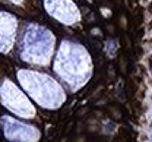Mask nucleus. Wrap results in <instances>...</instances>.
<instances>
[{
	"instance_id": "f257e3e1",
	"label": "nucleus",
	"mask_w": 152,
	"mask_h": 142,
	"mask_svg": "<svg viewBox=\"0 0 152 142\" xmlns=\"http://www.w3.org/2000/svg\"><path fill=\"white\" fill-rule=\"evenodd\" d=\"M18 79L20 85L28 91V94L42 107H58L61 101L60 86L51 78L37 72L19 70Z\"/></svg>"
},
{
	"instance_id": "7ed1b4c3",
	"label": "nucleus",
	"mask_w": 152,
	"mask_h": 142,
	"mask_svg": "<svg viewBox=\"0 0 152 142\" xmlns=\"http://www.w3.org/2000/svg\"><path fill=\"white\" fill-rule=\"evenodd\" d=\"M1 124L4 127V136L12 142H37L39 138V132L35 127L23 124L12 117L3 116Z\"/></svg>"
},
{
	"instance_id": "f03ea898",
	"label": "nucleus",
	"mask_w": 152,
	"mask_h": 142,
	"mask_svg": "<svg viewBox=\"0 0 152 142\" xmlns=\"http://www.w3.org/2000/svg\"><path fill=\"white\" fill-rule=\"evenodd\" d=\"M0 101L20 117H34L35 114V108L29 100L10 81H4L0 85Z\"/></svg>"
},
{
	"instance_id": "20e7f679",
	"label": "nucleus",
	"mask_w": 152,
	"mask_h": 142,
	"mask_svg": "<svg viewBox=\"0 0 152 142\" xmlns=\"http://www.w3.org/2000/svg\"><path fill=\"white\" fill-rule=\"evenodd\" d=\"M48 53H50V42L47 37H41V34H38V38L35 41L32 34L25 35V42L22 47L23 60L34 61V63H45L48 61Z\"/></svg>"
},
{
	"instance_id": "39448f33",
	"label": "nucleus",
	"mask_w": 152,
	"mask_h": 142,
	"mask_svg": "<svg viewBox=\"0 0 152 142\" xmlns=\"http://www.w3.org/2000/svg\"><path fill=\"white\" fill-rule=\"evenodd\" d=\"M151 72H152V59H151Z\"/></svg>"
}]
</instances>
